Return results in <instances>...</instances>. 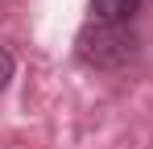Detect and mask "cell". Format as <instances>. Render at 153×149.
I'll list each match as a JSON object with an SVG mask.
<instances>
[{
	"instance_id": "1",
	"label": "cell",
	"mask_w": 153,
	"mask_h": 149,
	"mask_svg": "<svg viewBox=\"0 0 153 149\" xmlns=\"http://www.w3.org/2000/svg\"><path fill=\"white\" fill-rule=\"evenodd\" d=\"M75 54H79V62H87V66H95V71H116V66L132 62L137 37H132L128 25L87 21L83 33H79V42H75Z\"/></svg>"
},
{
	"instance_id": "2",
	"label": "cell",
	"mask_w": 153,
	"mask_h": 149,
	"mask_svg": "<svg viewBox=\"0 0 153 149\" xmlns=\"http://www.w3.org/2000/svg\"><path fill=\"white\" fill-rule=\"evenodd\" d=\"M145 0H91V21L100 25H128Z\"/></svg>"
},
{
	"instance_id": "3",
	"label": "cell",
	"mask_w": 153,
	"mask_h": 149,
	"mask_svg": "<svg viewBox=\"0 0 153 149\" xmlns=\"http://www.w3.org/2000/svg\"><path fill=\"white\" fill-rule=\"evenodd\" d=\"M8 79H13V54L0 46V91L8 87Z\"/></svg>"
}]
</instances>
